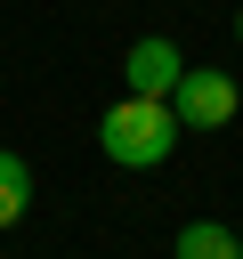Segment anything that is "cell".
Returning <instances> with one entry per match:
<instances>
[{"instance_id":"cell-1","label":"cell","mask_w":243,"mask_h":259,"mask_svg":"<svg viewBox=\"0 0 243 259\" xmlns=\"http://www.w3.org/2000/svg\"><path fill=\"white\" fill-rule=\"evenodd\" d=\"M97 146H105V162H122V170H162V162L178 154V105L122 89V97L97 113Z\"/></svg>"},{"instance_id":"cell-4","label":"cell","mask_w":243,"mask_h":259,"mask_svg":"<svg viewBox=\"0 0 243 259\" xmlns=\"http://www.w3.org/2000/svg\"><path fill=\"white\" fill-rule=\"evenodd\" d=\"M178 259H243V235L227 219H186L178 227Z\"/></svg>"},{"instance_id":"cell-3","label":"cell","mask_w":243,"mask_h":259,"mask_svg":"<svg viewBox=\"0 0 243 259\" xmlns=\"http://www.w3.org/2000/svg\"><path fill=\"white\" fill-rule=\"evenodd\" d=\"M178 73H186V57H178V40H162V32L130 40V57H122V89H130V97H170Z\"/></svg>"},{"instance_id":"cell-6","label":"cell","mask_w":243,"mask_h":259,"mask_svg":"<svg viewBox=\"0 0 243 259\" xmlns=\"http://www.w3.org/2000/svg\"><path fill=\"white\" fill-rule=\"evenodd\" d=\"M235 40H243V8H235Z\"/></svg>"},{"instance_id":"cell-2","label":"cell","mask_w":243,"mask_h":259,"mask_svg":"<svg viewBox=\"0 0 243 259\" xmlns=\"http://www.w3.org/2000/svg\"><path fill=\"white\" fill-rule=\"evenodd\" d=\"M170 105H178V130H227L235 105H243V81L235 73H211V65H186L178 89H170Z\"/></svg>"},{"instance_id":"cell-5","label":"cell","mask_w":243,"mask_h":259,"mask_svg":"<svg viewBox=\"0 0 243 259\" xmlns=\"http://www.w3.org/2000/svg\"><path fill=\"white\" fill-rule=\"evenodd\" d=\"M24 210H32V170H24V154L0 146V227H16Z\"/></svg>"}]
</instances>
